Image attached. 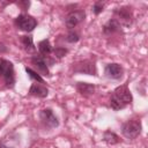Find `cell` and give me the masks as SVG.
<instances>
[{
	"mask_svg": "<svg viewBox=\"0 0 148 148\" xmlns=\"http://www.w3.org/2000/svg\"><path fill=\"white\" fill-rule=\"evenodd\" d=\"M111 97L113 99H116L117 102H119L124 106H126L127 104H131V102H132V94H131L130 89L127 88V86H120V87L116 88L113 91V95Z\"/></svg>",
	"mask_w": 148,
	"mask_h": 148,
	"instance_id": "cell-1",
	"label": "cell"
},
{
	"mask_svg": "<svg viewBox=\"0 0 148 148\" xmlns=\"http://www.w3.org/2000/svg\"><path fill=\"white\" fill-rule=\"evenodd\" d=\"M0 75L5 77V81L8 86L14 83V67L13 64L6 59L0 58Z\"/></svg>",
	"mask_w": 148,
	"mask_h": 148,
	"instance_id": "cell-2",
	"label": "cell"
},
{
	"mask_svg": "<svg viewBox=\"0 0 148 148\" xmlns=\"http://www.w3.org/2000/svg\"><path fill=\"white\" fill-rule=\"evenodd\" d=\"M141 132V124L139 120H128L123 126V134L127 139H135Z\"/></svg>",
	"mask_w": 148,
	"mask_h": 148,
	"instance_id": "cell-3",
	"label": "cell"
},
{
	"mask_svg": "<svg viewBox=\"0 0 148 148\" xmlns=\"http://www.w3.org/2000/svg\"><path fill=\"white\" fill-rule=\"evenodd\" d=\"M15 23L23 31H32L37 25L36 20L30 15H20V16H17V18L15 20Z\"/></svg>",
	"mask_w": 148,
	"mask_h": 148,
	"instance_id": "cell-4",
	"label": "cell"
},
{
	"mask_svg": "<svg viewBox=\"0 0 148 148\" xmlns=\"http://www.w3.org/2000/svg\"><path fill=\"white\" fill-rule=\"evenodd\" d=\"M39 118H40L42 123H43L45 126L50 127V128H54V127H57V126L59 125V121H58L57 117L54 116V113H53L52 110H50V109H44V110H42V111L39 112Z\"/></svg>",
	"mask_w": 148,
	"mask_h": 148,
	"instance_id": "cell-5",
	"label": "cell"
},
{
	"mask_svg": "<svg viewBox=\"0 0 148 148\" xmlns=\"http://www.w3.org/2000/svg\"><path fill=\"white\" fill-rule=\"evenodd\" d=\"M83 18H84V12H82V10L71 12V13L67 15L66 21H65L66 27L69 28V29H71V28H74V27H76L81 21H83Z\"/></svg>",
	"mask_w": 148,
	"mask_h": 148,
	"instance_id": "cell-6",
	"label": "cell"
},
{
	"mask_svg": "<svg viewBox=\"0 0 148 148\" xmlns=\"http://www.w3.org/2000/svg\"><path fill=\"white\" fill-rule=\"evenodd\" d=\"M123 72H124L123 67L116 62L109 64L105 67V74L108 77H111V79H120L123 75Z\"/></svg>",
	"mask_w": 148,
	"mask_h": 148,
	"instance_id": "cell-7",
	"label": "cell"
},
{
	"mask_svg": "<svg viewBox=\"0 0 148 148\" xmlns=\"http://www.w3.org/2000/svg\"><path fill=\"white\" fill-rule=\"evenodd\" d=\"M116 14L118 15L121 23L125 25H130L132 22V10L130 7H121L118 10H116Z\"/></svg>",
	"mask_w": 148,
	"mask_h": 148,
	"instance_id": "cell-8",
	"label": "cell"
},
{
	"mask_svg": "<svg viewBox=\"0 0 148 148\" xmlns=\"http://www.w3.org/2000/svg\"><path fill=\"white\" fill-rule=\"evenodd\" d=\"M29 92H30V95H32V96L44 98V97L47 96L49 90H47V88H45V87L42 86V84H36V83H34V84L30 87Z\"/></svg>",
	"mask_w": 148,
	"mask_h": 148,
	"instance_id": "cell-9",
	"label": "cell"
},
{
	"mask_svg": "<svg viewBox=\"0 0 148 148\" xmlns=\"http://www.w3.org/2000/svg\"><path fill=\"white\" fill-rule=\"evenodd\" d=\"M77 91L83 95V96H90L95 91V86L91 83H86V82H79L76 86Z\"/></svg>",
	"mask_w": 148,
	"mask_h": 148,
	"instance_id": "cell-10",
	"label": "cell"
},
{
	"mask_svg": "<svg viewBox=\"0 0 148 148\" xmlns=\"http://www.w3.org/2000/svg\"><path fill=\"white\" fill-rule=\"evenodd\" d=\"M119 30H120V23H119V21L116 20V18H112V20L108 21V23L103 27L104 34H108V35L113 34V32L119 31Z\"/></svg>",
	"mask_w": 148,
	"mask_h": 148,
	"instance_id": "cell-11",
	"label": "cell"
},
{
	"mask_svg": "<svg viewBox=\"0 0 148 148\" xmlns=\"http://www.w3.org/2000/svg\"><path fill=\"white\" fill-rule=\"evenodd\" d=\"M79 67L75 68L76 72L80 73H84V74H95V65L91 61H83L80 65H77Z\"/></svg>",
	"mask_w": 148,
	"mask_h": 148,
	"instance_id": "cell-12",
	"label": "cell"
},
{
	"mask_svg": "<svg viewBox=\"0 0 148 148\" xmlns=\"http://www.w3.org/2000/svg\"><path fill=\"white\" fill-rule=\"evenodd\" d=\"M32 64L37 67V69L43 73L44 75H47L49 74V69H47V66H46V62L44 61V59L42 57H34L32 58Z\"/></svg>",
	"mask_w": 148,
	"mask_h": 148,
	"instance_id": "cell-13",
	"label": "cell"
},
{
	"mask_svg": "<svg viewBox=\"0 0 148 148\" xmlns=\"http://www.w3.org/2000/svg\"><path fill=\"white\" fill-rule=\"evenodd\" d=\"M103 139H104V141H105L106 143H109V145H116V143H118V142L120 141L119 136H118L116 133L111 132V131H105L104 134H103Z\"/></svg>",
	"mask_w": 148,
	"mask_h": 148,
	"instance_id": "cell-14",
	"label": "cell"
},
{
	"mask_svg": "<svg viewBox=\"0 0 148 148\" xmlns=\"http://www.w3.org/2000/svg\"><path fill=\"white\" fill-rule=\"evenodd\" d=\"M21 42H22L24 49H25L28 52H34V51H35V46H34L32 37H31V36H22Z\"/></svg>",
	"mask_w": 148,
	"mask_h": 148,
	"instance_id": "cell-15",
	"label": "cell"
},
{
	"mask_svg": "<svg viewBox=\"0 0 148 148\" xmlns=\"http://www.w3.org/2000/svg\"><path fill=\"white\" fill-rule=\"evenodd\" d=\"M38 50L42 54H49L52 51V46H51V44L47 39H44L38 44Z\"/></svg>",
	"mask_w": 148,
	"mask_h": 148,
	"instance_id": "cell-16",
	"label": "cell"
},
{
	"mask_svg": "<svg viewBox=\"0 0 148 148\" xmlns=\"http://www.w3.org/2000/svg\"><path fill=\"white\" fill-rule=\"evenodd\" d=\"M25 72L28 73V75H29L31 79H34V80H36V81H38V82H40V83H44L43 77H42L37 72L32 71V69H31V68H29V67H25Z\"/></svg>",
	"mask_w": 148,
	"mask_h": 148,
	"instance_id": "cell-17",
	"label": "cell"
},
{
	"mask_svg": "<svg viewBox=\"0 0 148 148\" xmlns=\"http://www.w3.org/2000/svg\"><path fill=\"white\" fill-rule=\"evenodd\" d=\"M67 40H68L69 43H75V42L79 40V35H77L76 32H69V34L67 35Z\"/></svg>",
	"mask_w": 148,
	"mask_h": 148,
	"instance_id": "cell-18",
	"label": "cell"
},
{
	"mask_svg": "<svg viewBox=\"0 0 148 148\" xmlns=\"http://www.w3.org/2000/svg\"><path fill=\"white\" fill-rule=\"evenodd\" d=\"M66 53H67V50L64 49V47H57V49L54 50V54H56L58 58H62Z\"/></svg>",
	"mask_w": 148,
	"mask_h": 148,
	"instance_id": "cell-19",
	"label": "cell"
},
{
	"mask_svg": "<svg viewBox=\"0 0 148 148\" xmlns=\"http://www.w3.org/2000/svg\"><path fill=\"white\" fill-rule=\"evenodd\" d=\"M103 10V3L102 2H96L94 6V13L95 14H99Z\"/></svg>",
	"mask_w": 148,
	"mask_h": 148,
	"instance_id": "cell-20",
	"label": "cell"
},
{
	"mask_svg": "<svg viewBox=\"0 0 148 148\" xmlns=\"http://www.w3.org/2000/svg\"><path fill=\"white\" fill-rule=\"evenodd\" d=\"M6 51H7L6 46H5L2 43H0V52H6Z\"/></svg>",
	"mask_w": 148,
	"mask_h": 148,
	"instance_id": "cell-21",
	"label": "cell"
},
{
	"mask_svg": "<svg viewBox=\"0 0 148 148\" xmlns=\"http://www.w3.org/2000/svg\"><path fill=\"white\" fill-rule=\"evenodd\" d=\"M0 148H10V147H7V146H5V145H0Z\"/></svg>",
	"mask_w": 148,
	"mask_h": 148,
	"instance_id": "cell-22",
	"label": "cell"
}]
</instances>
